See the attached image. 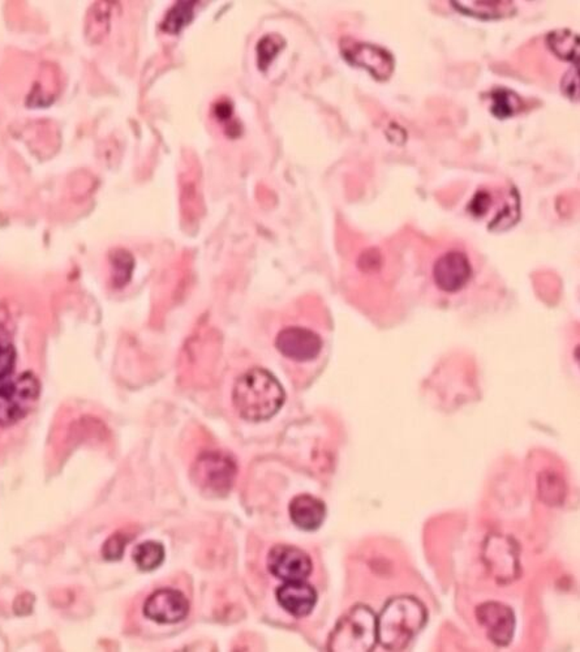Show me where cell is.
<instances>
[{"instance_id":"1","label":"cell","mask_w":580,"mask_h":652,"mask_svg":"<svg viewBox=\"0 0 580 652\" xmlns=\"http://www.w3.org/2000/svg\"><path fill=\"white\" fill-rule=\"evenodd\" d=\"M232 400L245 420L262 421L280 411L286 394L273 373L264 368H252L236 380Z\"/></svg>"},{"instance_id":"2","label":"cell","mask_w":580,"mask_h":652,"mask_svg":"<svg viewBox=\"0 0 580 652\" xmlns=\"http://www.w3.org/2000/svg\"><path fill=\"white\" fill-rule=\"evenodd\" d=\"M426 607L414 597H396L377 617L378 642L388 651H403L426 627Z\"/></svg>"},{"instance_id":"3","label":"cell","mask_w":580,"mask_h":652,"mask_svg":"<svg viewBox=\"0 0 580 652\" xmlns=\"http://www.w3.org/2000/svg\"><path fill=\"white\" fill-rule=\"evenodd\" d=\"M377 642V616L369 607L358 604L337 622L328 648L331 652H369Z\"/></svg>"},{"instance_id":"4","label":"cell","mask_w":580,"mask_h":652,"mask_svg":"<svg viewBox=\"0 0 580 652\" xmlns=\"http://www.w3.org/2000/svg\"><path fill=\"white\" fill-rule=\"evenodd\" d=\"M236 474L235 459L221 450L206 451L193 466L194 483L211 496L226 495L234 486Z\"/></svg>"},{"instance_id":"5","label":"cell","mask_w":580,"mask_h":652,"mask_svg":"<svg viewBox=\"0 0 580 652\" xmlns=\"http://www.w3.org/2000/svg\"><path fill=\"white\" fill-rule=\"evenodd\" d=\"M41 394V384L31 372L0 387V426L17 423L34 409Z\"/></svg>"},{"instance_id":"6","label":"cell","mask_w":580,"mask_h":652,"mask_svg":"<svg viewBox=\"0 0 580 652\" xmlns=\"http://www.w3.org/2000/svg\"><path fill=\"white\" fill-rule=\"evenodd\" d=\"M472 277L474 268L471 260L463 251H447L433 262V282L444 294H458L469 285Z\"/></svg>"},{"instance_id":"7","label":"cell","mask_w":580,"mask_h":652,"mask_svg":"<svg viewBox=\"0 0 580 652\" xmlns=\"http://www.w3.org/2000/svg\"><path fill=\"white\" fill-rule=\"evenodd\" d=\"M340 52L349 64L366 68L378 82L388 80L394 72L393 55L376 44L345 38L340 42Z\"/></svg>"},{"instance_id":"8","label":"cell","mask_w":580,"mask_h":652,"mask_svg":"<svg viewBox=\"0 0 580 652\" xmlns=\"http://www.w3.org/2000/svg\"><path fill=\"white\" fill-rule=\"evenodd\" d=\"M275 347L290 361L307 363L319 357L324 342L312 329L291 325L286 326L277 334Z\"/></svg>"},{"instance_id":"9","label":"cell","mask_w":580,"mask_h":652,"mask_svg":"<svg viewBox=\"0 0 580 652\" xmlns=\"http://www.w3.org/2000/svg\"><path fill=\"white\" fill-rule=\"evenodd\" d=\"M312 560L303 549L294 546H275L268 555V569L285 582L306 581L312 573Z\"/></svg>"},{"instance_id":"10","label":"cell","mask_w":580,"mask_h":652,"mask_svg":"<svg viewBox=\"0 0 580 652\" xmlns=\"http://www.w3.org/2000/svg\"><path fill=\"white\" fill-rule=\"evenodd\" d=\"M190 613V601L175 588H161L151 595L143 606V615L158 624H178Z\"/></svg>"},{"instance_id":"11","label":"cell","mask_w":580,"mask_h":652,"mask_svg":"<svg viewBox=\"0 0 580 652\" xmlns=\"http://www.w3.org/2000/svg\"><path fill=\"white\" fill-rule=\"evenodd\" d=\"M478 624L486 629L490 641L495 645H509L516 632V615L510 607L497 601H488L477 608Z\"/></svg>"},{"instance_id":"12","label":"cell","mask_w":580,"mask_h":652,"mask_svg":"<svg viewBox=\"0 0 580 652\" xmlns=\"http://www.w3.org/2000/svg\"><path fill=\"white\" fill-rule=\"evenodd\" d=\"M275 595L280 606L298 618L310 615L317 603L315 588L304 581L286 582Z\"/></svg>"},{"instance_id":"13","label":"cell","mask_w":580,"mask_h":652,"mask_svg":"<svg viewBox=\"0 0 580 652\" xmlns=\"http://www.w3.org/2000/svg\"><path fill=\"white\" fill-rule=\"evenodd\" d=\"M290 517L300 530L316 531L324 523L326 507L321 499L313 496H296L290 504Z\"/></svg>"},{"instance_id":"14","label":"cell","mask_w":580,"mask_h":652,"mask_svg":"<svg viewBox=\"0 0 580 652\" xmlns=\"http://www.w3.org/2000/svg\"><path fill=\"white\" fill-rule=\"evenodd\" d=\"M497 540L498 543H495V540L490 539L489 546H487V549H488L487 558H489V565L499 582H504L505 579L513 581L514 578H516V570L518 569L516 547L505 538H497Z\"/></svg>"},{"instance_id":"15","label":"cell","mask_w":580,"mask_h":652,"mask_svg":"<svg viewBox=\"0 0 580 652\" xmlns=\"http://www.w3.org/2000/svg\"><path fill=\"white\" fill-rule=\"evenodd\" d=\"M457 11L467 16L477 17L483 20H498L510 16L514 11L513 2L504 0H492V2H451Z\"/></svg>"},{"instance_id":"16","label":"cell","mask_w":580,"mask_h":652,"mask_svg":"<svg viewBox=\"0 0 580 652\" xmlns=\"http://www.w3.org/2000/svg\"><path fill=\"white\" fill-rule=\"evenodd\" d=\"M546 44H548L550 52L555 54L557 58L573 63L574 65L579 64V35L575 33L567 31V29L549 33L546 37Z\"/></svg>"},{"instance_id":"17","label":"cell","mask_w":580,"mask_h":652,"mask_svg":"<svg viewBox=\"0 0 580 652\" xmlns=\"http://www.w3.org/2000/svg\"><path fill=\"white\" fill-rule=\"evenodd\" d=\"M490 100H492L490 113L497 119L511 118L522 109V101H520L519 95L509 89H496L490 93Z\"/></svg>"},{"instance_id":"18","label":"cell","mask_w":580,"mask_h":652,"mask_svg":"<svg viewBox=\"0 0 580 652\" xmlns=\"http://www.w3.org/2000/svg\"><path fill=\"white\" fill-rule=\"evenodd\" d=\"M197 2H178L166 15L162 23V31L167 35H178L193 19Z\"/></svg>"},{"instance_id":"19","label":"cell","mask_w":580,"mask_h":652,"mask_svg":"<svg viewBox=\"0 0 580 652\" xmlns=\"http://www.w3.org/2000/svg\"><path fill=\"white\" fill-rule=\"evenodd\" d=\"M164 560V548L157 541H145L133 550V561L143 571H152L160 568Z\"/></svg>"},{"instance_id":"20","label":"cell","mask_w":580,"mask_h":652,"mask_svg":"<svg viewBox=\"0 0 580 652\" xmlns=\"http://www.w3.org/2000/svg\"><path fill=\"white\" fill-rule=\"evenodd\" d=\"M283 46H285V42L280 35H270L262 38L257 44V62H259L260 70H266L277 54L283 49Z\"/></svg>"},{"instance_id":"21","label":"cell","mask_w":580,"mask_h":652,"mask_svg":"<svg viewBox=\"0 0 580 652\" xmlns=\"http://www.w3.org/2000/svg\"><path fill=\"white\" fill-rule=\"evenodd\" d=\"M113 285L124 286L133 275V259L127 251H115L112 255Z\"/></svg>"},{"instance_id":"22","label":"cell","mask_w":580,"mask_h":652,"mask_svg":"<svg viewBox=\"0 0 580 652\" xmlns=\"http://www.w3.org/2000/svg\"><path fill=\"white\" fill-rule=\"evenodd\" d=\"M16 363V351L12 345L10 336L5 329L0 328V381H5L14 372Z\"/></svg>"},{"instance_id":"23","label":"cell","mask_w":580,"mask_h":652,"mask_svg":"<svg viewBox=\"0 0 580 652\" xmlns=\"http://www.w3.org/2000/svg\"><path fill=\"white\" fill-rule=\"evenodd\" d=\"M131 539H133V538L122 534V532L113 534V537L104 543L103 550V558L109 561L121 560L123 553H124L125 546H127L128 541Z\"/></svg>"},{"instance_id":"24","label":"cell","mask_w":580,"mask_h":652,"mask_svg":"<svg viewBox=\"0 0 580 652\" xmlns=\"http://www.w3.org/2000/svg\"><path fill=\"white\" fill-rule=\"evenodd\" d=\"M562 92L565 93L566 97L570 100H578L579 98V67L574 65L573 68L566 74H565L564 80H562Z\"/></svg>"},{"instance_id":"25","label":"cell","mask_w":580,"mask_h":652,"mask_svg":"<svg viewBox=\"0 0 580 652\" xmlns=\"http://www.w3.org/2000/svg\"><path fill=\"white\" fill-rule=\"evenodd\" d=\"M388 131L394 133V134H388V140H390L391 143H397V145H402V143L406 142V139H408V133H406V131L400 128L399 125L390 124Z\"/></svg>"}]
</instances>
